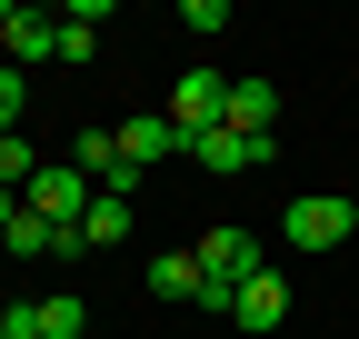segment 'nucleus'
<instances>
[{
	"label": "nucleus",
	"instance_id": "obj_14",
	"mask_svg": "<svg viewBox=\"0 0 359 339\" xmlns=\"http://www.w3.org/2000/svg\"><path fill=\"white\" fill-rule=\"evenodd\" d=\"M20 110H30V80L0 60V140H20Z\"/></svg>",
	"mask_w": 359,
	"mask_h": 339
},
{
	"label": "nucleus",
	"instance_id": "obj_6",
	"mask_svg": "<svg viewBox=\"0 0 359 339\" xmlns=\"http://www.w3.org/2000/svg\"><path fill=\"white\" fill-rule=\"evenodd\" d=\"M190 140H180V120L170 110H140V120H120V160L130 170H150V160H180Z\"/></svg>",
	"mask_w": 359,
	"mask_h": 339
},
{
	"label": "nucleus",
	"instance_id": "obj_16",
	"mask_svg": "<svg viewBox=\"0 0 359 339\" xmlns=\"http://www.w3.org/2000/svg\"><path fill=\"white\" fill-rule=\"evenodd\" d=\"M0 339H11V329H0Z\"/></svg>",
	"mask_w": 359,
	"mask_h": 339
},
{
	"label": "nucleus",
	"instance_id": "obj_10",
	"mask_svg": "<svg viewBox=\"0 0 359 339\" xmlns=\"http://www.w3.org/2000/svg\"><path fill=\"white\" fill-rule=\"evenodd\" d=\"M0 240H11V249H20V260H60V249H70V230H60V220H40V209H30V200H20V220H11V230H0Z\"/></svg>",
	"mask_w": 359,
	"mask_h": 339
},
{
	"label": "nucleus",
	"instance_id": "obj_3",
	"mask_svg": "<svg viewBox=\"0 0 359 339\" xmlns=\"http://www.w3.org/2000/svg\"><path fill=\"white\" fill-rule=\"evenodd\" d=\"M170 120H180V140L219 130V120H230V80H219V70H180L170 80Z\"/></svg>",
	"mask_w": 359,
	"mask_h": 339
},
{
	"label": "nucleus",
	"instance_id": "obj_1",
	"mask_svg": "<svg viewBox=\"0 0 359 339\" xmlns=\"http://www.w3.org/2000/svg\"><path fill=\"white\" fill-rule=\"evenodd\" d=\"M280 230H290V249H339V240L359 230V200H339V190H299V200L280 209Z\"/></svg>",
	"mask_w": 359,
	"mask_h": 339
},
{
	"label": "nucleus",
	"instance_id": "obj_5",
	"mask_svg": "<svg viewBox=\"0 0 359 339\" xmlns=\"http://www.w3.org/2000/svg\"><path fill=\"white\" fill-rule=\"evenodd\" d=\"M269 150H280V140H240L230 120H219V130H200V140H190V160L210 170V180H240V170H269Z\"/></svg>",
	"mask_w": 359,
	"mask_h": 339
},
{
	"label": "nucleus",
	"instance_id": "obj_7",
	"mask_svg": "<svg viewBox=\"0 0 359 339\" xmlns=\"http://www.w3.org/2000/svg\"><path fill=\"white\" fill-rule=\"evenodd\" d=\"M230 130L240 140H280V90L269 80H230Z\"/></svg>",
	"mask_w": 359,
	"mask_h": 339
},
{
	"label": "nucleus",
	"instance_id": "obj_13",
	"mask_svg": "<svg viewBox=\"0 0 359 339\" xmlns=\"http://www.w3.org/2000/svg\"><path fill=\"white\" fill-rule=\"evenodd\" d=\"M90 329V310L70 300V289H60V300H40V339H80Z\"/></svg>",
	"mask_w": 359,
	"mask_h": 339
},
{
	"label": "nucleus",
	"instance_id": "obj_8",
	"mask_svg": "<svg viewBox=\"0 0 359 339\" xmlns=\"http://www.w3.org/2000/svg\"><path fill=\"white\" fill-rule=\"evenodd\" d=\"M230 319H240V329H280V319H290V270H259L240 300H230Z\"/></svg>",
	"mask_w": 359,
	"mask_h": 339
},
{
	"label": "nucleus",
	"instance_id": "obj_2",
	"mask_svg": "<svg viewBox=\"0 0 359 339\" xmlns=\"http://www.w3.org/2000/svg\"><path fill=\"white\" fill-rule=\"evenodd\" d=\"M20 200L40 209V220H60V230H80V220H90V200H100V180H90V170H70V160H50V170H40V180H30Z\"/></svg>",
	"mask_w": 359,
	"mask_h": 339
},
{
	"label": "nucleus",
	"instance_id": "obj_4",
	"mask_svg": "<svg viewBox=\"0 0 359 339\" xmlns=\"http://www.w3.org/2000/svg\"><path fill=\"white\" fill-rule=\"evenodd\" d=\"M0 50H11V70L50 60V50H60V11H30V0H0Z\"/></svg>",
	"mask_w": 359,
	"mask_h": 339
},
{
	"label": "nucleus",
	"instance_id": "obj_15",
	"mask_svg": "<svg viewBox=\"0 0 359 339\" xmlns=\"http://www.w3.org/2000/svg\"><path fill=\"white\" fill-rule=\"evenodd\" d=\"M11 220H20V190H0V230H11Z\"/></svg>",
	"mask_w": 359,
	"mask_h": 339
},
{
	"label": "nucleus",
	"instance_id": "obj_12",
	"mask_svg": "<svg viewBox=\"0 0 359 339\" xmlns=\"http://www.w3.org/2000/svg\"><path fill=\"white\" fill-rule=\"evenodd\" d=\"M70 170H90V180H120V170H130V160H120V130H80V140H70Z\"/></svg>",
	"mask_w": 359,
	"mask_h": 339
},
{
	"label": "nucleus",
	"instance_id": "obj_11",
	"mask_svg": "<svg viewBox=\"0 0 359 339\" xmlns=\"http://www.w3.org/2000/svg\"><path fill=\"white\" fill-rule=\"evenodd\" d=\"M120 240H130V200L100 190V200H90V220H80V249H120Z\"/></svg>",
	"mask_w": 359,
	"mask_h": 339
},
{
	"label": "nucleus",
	"instance_id": "obj_9",
	"mask_svg": "<svg viewBox=\"0 0 359 339\" xmlns=\"http://www.w3.org/2000/svg\"><path fill=\"white\" fill-rule=\"evenodd\" d=\"M140 279H150V300H190L200 310V249H160Z\"/></svg>",
	"mask_w": 359,
	"mask_h": 339
}]
</instances>
